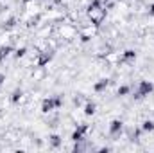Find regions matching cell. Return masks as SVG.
<instances>
[{"label":"cell","instance_id":"cell-1","mask_svg":"<svg viewBox=\"0 0 154 153\" xmlns=\"http://www.w3.org/2000/svg\"><path fill=\"white\" fill-rule=\"evenodd\" d=\"M61 106H63V96H48L41 101L39 110H41V114H50Z\"/></svg>","mask_w":154,"mask_h":153},{"label":"cell","instance_id":"cell-2","mask_svg":"<svg viewBox=\"0 0 154 153\" xmlns=\"http://www.w3.org/2000/svg\"><path fill=\"white\" fill-rule=\"evenodd\" d=\"M154 92V83L152 81H147V79H142L138 85H136V90H134V94H133V97L136 99V101H142V99H145V97H149L151 94Z\"/></svg>","mask_w":154,"mask_h":153},{"label":"cell","instance_id":"cell-3","mask_svg":"<svg viewBox=\"0 0 154 153\" xmlns=\"http://www.w3.org/2000/svg\"><path fill=\"white\" fill-rule=\"evenodd\" d=\"M86 15H88L90 22H91L95 27H100L102 22L106 20L108 9H106V5H104V7H95V9H86Z\"/></svg>","mask_w":154,"mask_h":153},{"label":"cell","instance_id":"cell-4","mask_svg":"<svg viewBox=\"0 0 154 153\" xmlns=\"http://www.w3.org/2000/svg\"><path fill=\"white\" fill-rule=\"evenodd\" d=\"M57 33H59V36H63L65 40H74L75 36H79L77 27L75 25H72V24H59Z\"/></svg>","mask_w":154,"mask_h":153},{"label":"cell","instance_id":"cell-5","mask_svg":"<svg viewBox=\"0 0 154 153\" xmlns=\"http://www.w3.org/2000/svg\"><path fill=\"white\" fill-rule=\"evenodd\" d=\"M90 132V126L86 122H81V124H75V130L72 132L70 135V141L72 142H82L84 141V135Z\"/></svg>","mask_w":154,"mask_h":153},{"label":"cell","instance_id":"cell-6","mask_svg":"<svg viewBox=\"0 0 154 153\" xmlns=\"http://www.w3.org/2000/svg\"><path fill=\"white\" fill-rule=\"evenodd\" d=\"M52 58H54V54H52V50H39L38 54H36V61H34V65L36 67H47L50 61H52Z\"/></svg>","mask_w":154,"mask_h":153},{"label":"cell","instance_id":"cell-7","mask_svg":"<svg viewBox=\"0 0 154 153\" xmlns=\"http://www.w3.org/2000/svg\"><path fill=\"white\" fill-rule=\"evenodd\" d=\"M136 50L134 49H125L124 52H120V65H131V63H134V60H136ZM118 65V67H120Z\"/></svg>","mask_w":154,"mask_h":153},{"label":"cell","instance_id":"cell-8","mask_svg":"<svg viewBox=\"0 0 154 153\" xmlns=\"http://www.w3.org/2000/svg\"><path fill=\"white\" fill-rule=\"evenodd\" d=\"M122 132H124V121L122 119H113L109 122V128H108L109 137H118Z\"/></svg>","mask_w":154,"mask_h":153},{"label":"cell","instance_id":"cell-9","mask_svg":"<svg viewBox=\"0 0 154 153\" xmlns=\"http://www.w3.org/2000/svg\"><path fill=\"white\" fill-rule=\"evenodd\" d=\"M9 101H11L13 105L23 103V101H25V92H23L22 88H14V90L11 92V96H9Z\"/></svg>","mask_w":154,"mask_h":153},{"label":"cell","instance_id":"cell-10","mask_svg":"<svg viewBox=\"0 0 154 153\" xmlns=\"http://www.w3.org/2000/svg\"><path fill=\"white\" fill-rule=\"evenodd\" d=\"M109 85H111V79H109V77H102V79H99V81L93 85V92H95V94H102Z\"/></svg>","mask_w":154,"mask_h":153},{"label":"cell","instance_id":"cell-11","mask_svg":"<svg viewBox=\"0 0 154 153\" xmlns=\"http://www.w3.org/2000/svg\"><path fill=\"white\" fill-rule=\"evenodd\" d=\"M95 112H97V103L86 99L84 105H82V114L86 115V117H91V115H95Z\"/></svg>","mask_w":154,"mask_h":153},{"label":"cell","instance_id":"cell-12","mask_svg":"<svg viewBox=\"0 0 154 153\" xmlns=\"http://www.w3.org/2000/svg\"><path fill=\"white\" fill-rule=\"evenodd\" d=\"M13 52H14V47H13L11 43L2 45V47H0V63H2V61H5V60H7Z\"/></svg>","mask_w":154,"mask_h":153},{"label":"cell","instance_id":"cell-13","mask_svg":"<svg viewBox=\"0 0 154 153\" xmlns=\"http://www.w3.org/2000/svg\"><path fill=\"white\" fill-rule=\"evenodd\" d=\"M48 146H50V148H54V150L61 148V146H63V139H61V135H57V133L48 135Z\"/></svg>","mask_w":154,"mask_h":153},{"label":"cell","instance_id":"cell-14","mask_svg":"<svg viewBox=\"0 0 154 153\" xmlns=\"http://www.w3.org/2000/svg\"><path fill=\"white\" fill-rule=\"evenodd\" d=\"M16 24H18V18L11 15V16H7L5 20H2V29H5V31L14 29V27H16Z\"/></svg>","mask_w":154,"mask_h":153},{"label":"cell","instance_id":"cell-15","mask_svg":"<svg viewBox=\"0 0 154 153\" xmlns=\"http://www.w3.org/2000/svg\"><path fill=\"white\" fill-rule=\"evenodd\" d=\"M45 76H47L45 67H34V72H32V79L34 81H41V79H45Z\"/></svg>","mask_w":154,"mask_h":153},{"label":"cell","instance_id":"cell-16","mask_svg":"<svg viewBox=\"0 0 154 153\" xmlns=\"http://www.w3.org/2000/svg\"><path fill=\"white\" fill-rule=\"evenodd\" d=\"M140 128H142V132H143V133H152V132H154V121H152V119H145V121L142 122V126H140Z\"/></svg>","mask_w":154,"mask_h":153},{"label":"cell","instance_id":"cell-17","mask_svg":"<svg viewBox=\"0 0 154 153\" xmlns=\"http://www.w3.org/2000/svg\"><path fill=\"white\" fill-rule=\"evenodd\" d=\"M25 54H27V47H25V45H22V47H16V49H14V52H13L14 60H22Z\"/></svg>","mask_w":154,"mask_h":153},{"label":"cell","instance_id":"cell-18","mask_svg":"<svg viewBox=\"0 0 154 153\" xmlns=\"http://www.w3.org/2000/svg\"><path fill=\"white\" fill-rule=\"evenodd\" d=\"M127 94H131V86H129V85H122V86H118V88H116V94H115V96H118V97H124V96H127Z\"/></svg>","mask_w":154,"mask_h":153},{"label":"cell","instance_id":"cell-19","mask_svg":"<svg viewBox=\"0 0 154 153\" xmlns=\"http://www.w3.org/2000/svg\"><path fill=\"white\" fill-rule=\"evenodd\" d=\"M74 105H75V106H81V105H82V97H81V96H75V97H74Z\"/></svg>","mask_w":154,"mask_h":153},{"label":"cell","instance_id":"cell-20","mask_svg":"<svg viewBox=\"0 0 154 153\" xmlns=\"http://www.w3.org/2000/svg\"><path fill=\"white\" fill-rule=\"evenodd\" d=\"M147 15H149V16H154V2L149 5V9H147Z\"/></svg>","mask_w":154,"mask_h":153},{"label":"cell","instance_id":"cell-21","mask_svg":"<svg viewBox=\"0 0 154 153\" xmlns=\"http://www.w3.org/2000/svg\"><path fill=\"white\" fill-rule=\"evenodd\" d=\"M4 81H5V76H4V74H2V72H0V86H2V85H4Z\"/></svg>","mask_w":154,"mask_h":153}]
</instances>
